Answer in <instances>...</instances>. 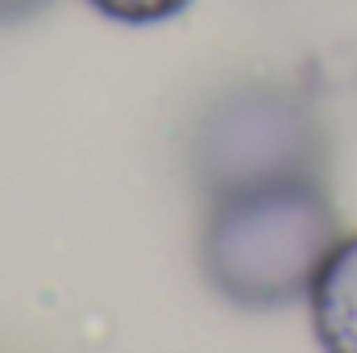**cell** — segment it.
Wrapping results in <instances>:
<instances>
[{
	"label": "cell",
	"mask_w": 357,
	"mask_h": 353,
	"mask_svg": "<svg viewBox=\"0 0 357 353\" xmlns=\"http://www.w3.org/2000/svg\"><path fill=\"white\" fill-rule=\"evenodd\" d=\"M337 237V208L320 179L282 175L208 195L199 258L229 303L282 308L307 295Z\"/></svg>",
	"instance_id": "6da1fadb"
},
{
	"label": "cell",
	"mask_w": 357,
	"mask_h": 353,
	"mask_svg": "<svg viewBox=\"0 0 357 353\" xmlns=\"http://www.w3.org/2000/svg\"><path fill=\"white\" fill-rule=\"evenodd\" d=\"M320 133L312 112L270 88L220 100L195 129V175L208 195L282 175H316Z\"/></svg>",
	"instance_id": "7a4b0ae2"
},
{
	"label": "cell",
	"mask_w": 357,
	"mask_h": 353,
	"mask_svg": "<svg viewBox=\"0 0 357 353\" xmlns=\"http://www.w3.org/2000/svg\"><path fill=\"white\" fill-rule=\"evenodd\" d=\"M312 333L324 350L357 353V233H341L307 287Z\"/></svg>",
	"instance_id": "3957f363"
},
{
	"label": "cell",
	"mask_w": 357,
	"mask_h": 353,
	"mask_svg": "<svg viewBox=\"0 0 357 353\" xmlns=\"http://www.w3.org/2000/svg\"><path fill=\"white\" fill-rule=\"evenodd\" d=\"M88 4L100 17L121 21V25H158V21L178 17L191 0H88Z\"/></svg>",
	"instance_id": "277c9868"
},
{
	"label": "cell",
	"mask_w": 357,
	"mask_h": 353,
	"mask_svg": "<svg viewBox=\"0 0 357 353\" xmlns=\"http://www.w3.org/2000/svg\"><path fill=\"white\" fill-rule=\"evenodd\" d=\"M50 0H0V21H21L38 8H46Z\"/></svg>",
	"instance_id": "5b68a950"
}]
</instances>
